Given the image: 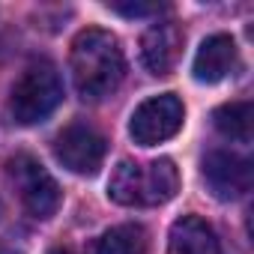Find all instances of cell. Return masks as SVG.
Listing matches in <instances>:
<instances>
[{
	"label": "cell",
	"instance_id": "cell-1",
	"mask_svg": "<svg viewBox=\"0 0 254 254\" xmlns=\"http://www.w3.org/2000/svg\"><path fill=\"white\" fill-rule=\"evenodd\" d=\"M69 69H72V84L81 99L99 102L111 96L126 75V57H123L120 39L102 27L81 30L72 42Z\"/></svg>",
	"mask_w": 254,
	"mask_h": 254
},
{
	"label": "cell",
	"instance_id": "cell-2",
	"mask_svg": "<svg viewBox=\"0 0 254 254\" xmlns=\"http://www.w3.org/2000/svg\"><path fill=\"white\" fill-rule=\"evenodd\" d=\"M180 191V171L171 159L120 162L108 180V197L120 206H159Z\"/></svg>",
	"mask_w": 254,
	"mask_h": 254
},
{
	"label": "cell",
	"instance_id": "cell-3",
	"mask_svg": "<svg viewBox=\"0 0 254 254\" xmlns=\"http://www.w3.org/2000/svg\"><path fill=\"white\" fill-rule=\"evenodd\" d=\"M63 102V81L51 60H33L9 93V117L18 126L45 123Z\"/></svg>",
	"mask_w": 254,
	"mask_h": 254
},
{
	"label": "cell",
	"instance_id": "cell-4",
	"mask_svg": "<svg viewBox=\"0 0 254 254\" xmlns=\"http://www.w3.org/2000/svg\"><path fill=\"white\" fill-rule=\"evenodd\" d=\"M186 120V108L180 102V96L174 93H162V96H150L147 102H141L132 111L129 120V135L138 147H156L162 141H171Z\"/></svg>",
	"mask_w": 254,
	"mask_h": 254
},
{
	"label": "cell",
	"instance_id": "cell-5",
	"mask_svg": "<svg viewBox=\"0 0 254 254\" xmlns=\"http://www.w3.org/2000/svg\"><path fill=\"white\" fill-rule=\"evenodd\" d=\"M9 180L15 183L21 203L27 206L30 215L36 218H51L60 209V186L57 180L42 168L39 159L18 153L15 159H9Z\"/></svg>",
	"mask_w": 254,
	"mask_h": 254
},
{
	"label": "cell",
	"instance_id": "cell-6",
	"mask_svg": "<svg viewBox=\"0 0 254 254\" xmlns=\"http://www.w3.org/2000/svg\"><path fill=\"white\" fill-rule=\"evenodd\" d=\"M108 153V141L102 132H96L90 123H69L66 129L54 138V156L57 162L78 174V177H93L99 174L102 162Z\"/></svg>",
	"mask_w": 254,
	"mask_h": 254
},
{
	"label": "cell",
	"instance_id": "cell-7",
	"mask_svg": "<svg viewBox=\"0 0 254 254\" xmlns=\"http://www.w3.org/2000/svg\"><path fill=\"white\" fill-rule=\"evenodd\" d=\"M203 183L212 197L236 200L251 189V162L227 150H212L203 159Z\"/></svg>",
	"mask_w": 254,
	"mask_h": 254
},
{
	"label": "cell",
	"instance_id": "cell-8",
	"mask_svg": "<svg viewBox=\"0 0 254 254\" xmlns=\"http://www.w3.org/2000/svg\"><path fill=\"white\" fill-rule=\"evenodd\" d=\"M183 30L174 21H159L141 36V60L153 75H168L180 57Z\"/></svg>",
	"mask_w": 254,
	"mask_h": 254
},
{
	"label": "cell",
	"instance_id": "cell-9",
	"mask_svg": "<svg viewBox=\"0 0 254 254\" xmlns=\"http://www.w3.org/2000/svg\"><path fill=\"white\" fill-rule=\"evenodd\" d=\"M233 69H236V45H233V39L227 33L206 36L200 42L197 54H194V63H191L194 81H200V84H218Z\"/></svg>",
	"mask_w": 254,
	"mask_h": 254
},
{
	"label": "cell",
	"instance_id": "cell-10",
	"mask_svg": "<svg viewBox=\"0 0 254 254\" xmlns=\"http://www.w3.org/2000/svg\"><path fill=\"white\" fill-rule=\"evenodd\" d=\"M168 254H221V242L200 215H183L171 224Z\"/></svg>",
	"mask_w": 254,
	"mask_h": 254
},
{
	"label": "cell",
	"instance_id": "cell-11",
	"mask_svg": "<svg viewBox=\"0 0 254 254\" xmlns=\"http://www.w3.org/2000/svg\"><path fill=\"white\" fill-rule=\"evenodd\" d=\"M212 126L233 144H251V102H227L215 108Z\"/></svg>",
	"mask_w": 254,
	"mask_h": 254
},
{
	"label": "cell",
	"instance_id": "cell-12",
	"mask_svg": "<svg viewBox=\"0 0 254 254\" xmlns=\"http://www.w3.org/2000/svg\"><path fill=\"white\" fill-rule=\"evenodd\" d=\"M144 227L141 224H120L105 230L87 254H144Z\"/></svg>",
	"mask_w": 254,
	"mask_h": 254
},
{
	"label": "cell",
	"instance_id": "cell-13",
	"mask_svg": "<svg viewBox=\"0 0 254 254\" xmlns=\"http://www.w3.org/2000/svg\"><path fill=\"white\" fill-rule=\"evenodd\" d=\"M108 9L126 18H144V15H159L165 6L162 3H108Z\"/></svg>",
	"mask_w": 254,
	"mask_h": 254
},
{
	"label": "cell",
	"instance_id": "cell-14",
	"mask_svg": "<svg viewBox=\"0 0 254 254\" xmlns=\"http://www.w3.org/2000/svg\"><path fill=\"white\" fill-rule=\"evenodd\" d=\"M0 254H15L12 248H6V245H0Z\"/></svg>",
	"mask_w": 254,
	"mask_h": 254
},
{
	"label": "cell",
	"instance_id": "cell-15",
	"mask_svg": "<svg viewBox=\"0 0 254 254\" xmlns=\"http://www.w3.org/2000/svg\"><path fill=\"white\" fill-rule=\"evenodd\" d=\"M54 254H69V251H54Z\"/></svg>",
	"mask_w": 254,
	"mask_h": 254
}]
</instances>
